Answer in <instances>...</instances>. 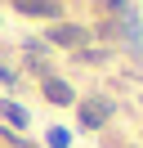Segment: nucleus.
I'll return each mask as SVG.
<instances>
[{
    "instance_id": "f257e3e1",
    "label": "nucleus",
    "mask_w": 143,
    "mask_h": 148,
    "mask_svg": "<svg viewBox=\"0 0 143 148\" xmlns=\"http://www.w3.org/2000/svg\"><path fill=\"white\" fill-rule=\"evenodd\" d=\"M107 117H112V103H107V99H85V103H80V126H85V130H103Z\"/></svg>"
},
{
    "instance_id": "f03ea898",
    "label": "nucleus",
    "mask_w": 143,
    "mask_h": 148,
    "mask_svg": "<svg viewBox=\"0 0 143 148\" xmlns=\"http://www.w3.org/2000/svg\"><path fill=\"white\" fill-rule=\"evenodd\" d=\"M49 40H54V45H67V49H80L89 40V32L76 27V23H54V27H49Z\"/></svg>"
},
{
    "instance_id": "7ed1b4c3",
    "label": "nucleus",
    "mask_w": 143,
    "mask_h": 148,
    "mask_svg": "<svg viewBox=\"0 0 143 148\" xmlns=\"http://www.w3.org/2000/svg\"><path fill=\"white\" fill-rule=\"evenodd\" d=\"M14 9L27 18H58V0H14Z\"/></svg>"
},
{
    "instance_id": "20e7f679",
    "label": "nucleus",
    "mask_w": 143,
    "mask_h": 148,
    "mask_svg": "<svg viewBox=\"0 0 143 148\" xmlns=\"http://www.w3.org/2000/svg\"><path fill=\"white\" fill-rule=\"evenodd\" d=\"M40 90H45V99L58 103V108H67V103H72V85H67V81H58V76H45Z\"/></svg>"
},
{
    "instance_id": "39448f33",
    "label": "nucleus",
    "mask_w": 143,
    "mask_h": 148,
    "mask_svg": "<svg viewBox=\"0 0 143 148\" xmlns=\"http://www.w3.org/2000/svg\"><path fill=\"white\" fill-rule=\"evenodd\" d=\"M0 112H5V121H14V126H18V130H22V126H27V112H22V108H18V103H0Z\"/></svg>"
},
{
    "instance_id": "423d86ee",
    "label": "nucleus",
    "mask_w": 143,
    "mask_h": 148,
    "mask_svg": "<svg viewBox=\"0 0 143 148\" xmlns=\"http://www.w3.org/2000/svg\"><path fill=\"white\" fill-rule=\"evenodd\" d=\"M49 144L54 148H67V130H49Z\"/></svg>"
}]
</instances>
